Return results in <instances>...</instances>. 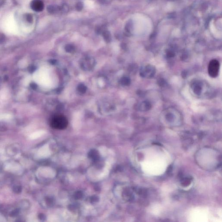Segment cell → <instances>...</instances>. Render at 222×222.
<instances>
[{
	"mask_svg": "<svg viewBox=\"0 0 222 222\" xmlns=\"http://www.w3.org/2000/svg\"><path fill=\"white\" fill-rule=\"evenodd\" d=\"M33 79L38 84L43 86H48L51 83L49 75L45 70H39L35 72Z\"/></svg>",
	"mask_w": 222,
	"mask_h": 222,
	"instance_id": "6da1fadb",
	"label": "cell"
},
{
	"mask_svg": "<svg viewBox=\"0 0 222 222\" xmlns=\"http://www.w3.org/2000/svg\"><path fill=\"white\" fill-rule=\"evenodd\" d=\"M220 69V63L216 59L212 60L209 63L208 73L211 77L215 78L218 76Z\"/></svg>",
	"mask_w": 222,
	"mask_h": 222,
	"instance_id": "7a4b0ae2",
	"label": "cell"
},
{
	"mask_svg": "<svg viewBox=\"0 0 222 222\" xmlns=\"http://www.w3.org/2000/svg\"><path fill=\"white\" fill-rule=\"evenodd\" d=\"M68 121L67 119L62 116H57L54 118L52 125L54 128L58 129H63L67 127Z\"/></svg>",
	"mask_w": 222,
	"mask_h": 222,
	"instance_id": "3957f363",
	"label": "cell"
},
{
	"mask_svg": "<svg viewBox=\"0 0 222 222\" xmlns=\"http://www.w3.org/2000/svg\"><path fill=\"white\" fill-rule=\"evenodd\" d=\"M32 10L36 12H41L44 9V4L41 0H33L30 4Z\"/></svg>",
	"mask_w": 222,
	"mask_h": 222,
	"instance_id": "277c9868",
	"label": "cell"
},
{
	"mask_svg": "<svg viewBox=\"0 0 222 222\" xmlns=\"http://www.w3.org/2000/svg\"><path fill=\"white\" fill-rule=\"evenodd\" d=\"M59 10L58 7H55L54 6H50L48 7V11L51 13H54Z\"/></svg>",
	"mask_w": 222,
	"mask_h": 222,
	"instance_id": "5b68a950",
	"label": "cell"
},
{
	"mask_svg": "<svg viewBox=\"0 0 222 222\" xmlns=\"http://www.w3.org/2000/svg\"><path fill=\"white\" fill-rule=\"evenodd\" d=\"M11 117H12V116L10 114H4L0 115V120L6 119H10Z\"/></svg>",
	"mask_w": 222,
	"mask_h": 222,
	"instance_id": "8992f818",
	"label": "cell"
},
{
	"mask_svg": "<svg viewBox=\"0 0 222 222\" xmlns=\"http://www.w3.org/2000/svg\"><path fill=\"white\" fill-rule=\"evenodd\" d=\"M83 4L82 2L78 3L77 5H76V9L78 11H81L83 8Z\"/></svg>",
	"mask_w": 222,
	"mask_h": 222,
	"instance_id": "52a82bcc",
	"label": "cell"
},
{
	"mask_svg": "<svg viewBox=\"0 0 222 222\" xmlns=\"http://www.w3.org/2000/svg\"><path fill=\"white\" fill-rule=\"evenodd\" d=\"M27 20H28V21H31L32 20V17L30 15H29L27 17Z\"/></svg>",
	"mask_w": 222,
	"mask_h": 222,
	"instance_id": "ba28073f",
	"label": "cell"
}]
</instances>
